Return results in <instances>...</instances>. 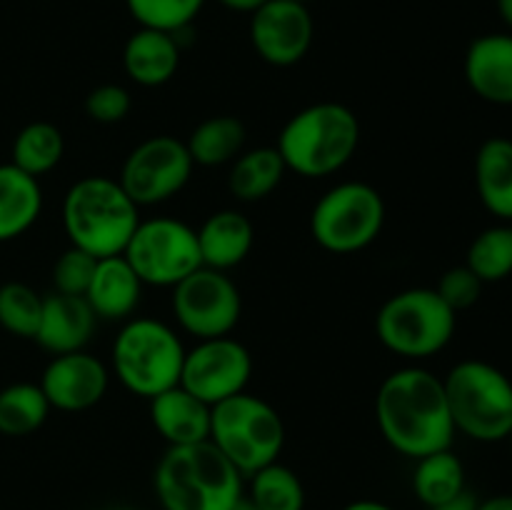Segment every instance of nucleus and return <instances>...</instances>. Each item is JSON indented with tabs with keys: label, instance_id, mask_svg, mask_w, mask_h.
<instances>
[{
	"label": "nucleus",
	"instance_id": "obj_37",
	"mask_svg": "<svg viewBox=\"0 0 512 510\" xmlns=\"http://www.w3.org/2000/svg\"><path fill=\"white\" fill-rule=\"evenodd\" d=\"M218 3L223 5V8L233 10V13H248V15H253L255 10H258L260 5L268 3V0H218Z\"/></svg>",
	"mask_w": 512,
	"mask_h": 510
},
{
	"label": "nucleus",
	"instance_id": "obj_36",
	"mask_svg": "<svg viewBox=\"0 0 512 510\" xmlns=\"http://www.w3.org/2000/svg\"><path fill=\"white\" fill-rule=\"evenodd\" d=\"M478 503H480L478 495H475L473 490L465 488V490H460L458 495H453V498H448V500H443V503L433 505L430 510H478Z\"/></svg>",
	"mask_w": 512,
	"mask_h": 510
},
{
	"label": "nucleus",
	"instance_id": "obj_34",
	"mask_svg": "<svg viewBox=\"0 0 512 510\" xmlns=\"http://www.w3.org/2000/svg\"><path fill=\"white\" fill-rule=\"evenodd\" d=\"M483 285V280L463 263L440 275L438 285H435V293L445 300V305L450 310L460 313V310H468L478 303L480 295H483Z\"/></svg>",
	"mask_w": 512,
	"mask_h": 510
},
{
	"label": "nucleus",
	"instance_id": "obj_14",
	"mask_svg": "<svg viewBox=\"0 0 512 510\" xmlns=\"http://www.w3.org/2000/svg\"><path fill=\"white\" fill-rule=\"evenodd\" d=\"M315 38L310 8L298 0H268L250 15V43L275 68L298 65Z\"/></svg>",
	"mask_w": 512,
	"mask_h": 510
},
{
	"label": "nucleus",
	"instance_id": "obj_12",
	"mask_svg": "<svg viewBox=\"0 0 512 510\" xmlns=\"http://www.w3.org/2000/svg\"><path fill=\"white\" fill-rule=\"evenodd\" d=\"M193 158L185 140L173 135H153L135 145L120 168L118 183L138 208L160 205L175 198L193 178Z\"/></svg>",
	"mask_w": 512,
	"mask_h": 510
},
{
	"label": "nucleus",
	"instance_id": "obj_26",
	"mask_svg": "<svg viewBox=\"0 0 512 510\" xmlns=\"http://www.w3.org/2000/svg\"><path fill=\"white\" fill-rule=\"evenodd\" d=\"M63 155L65 138L58 125L48 123V120H33L15 135L10 163L33 178H40L58 168Z\"/></svg>",
	"mask_w": 512,
	"mask_h": 510
},
{
	"label": "nucleus",
	"instance_id": "obj_13",
	"mask_svg": "<svg viewBox=\"0 0 512 510\" xmlns=\"http://www.w3.org/2000/svg\"><path fill=\"white\" fill-rule=\"evenodd\" d=\"M253 375V355L233 335L223 338L195 340L193 348H185L180 385L205 400L218 405L233 395L243 393Z\"/></svg>",
	"mask_w": 512,
	"mask_h": 510
},
{
	"label": "nucleus",
	"instance_id": "obj_41",
	"mask_svg": "<svg viewBox=\"0 0 512 510\" xmlns=\"http://www.w3.org/2000/svg\"><path fill=\"white\" fill-rule=\"evenodd\" d=\"M230 510H260V508H258V505L253 503V500L248 498V495H243V498H240L238 503H235L233 508H230Z\"/></svg>",
	"mask_w": 512,
	"mask_h": 510
},
{
	"label": "nucleus",
	"instance_id": "obj_4",
	"mask_svg": "<svg viewBox=\"0 0 512 510\" xmlns=\"http://www.w3.org/2000/svg\"><path fill=\"white\" fill-rule=\"evenodd\" d=\"M140 223V208L130 200L118 178L85 175L63 198V230L73 248L93 258L123 255Z\"/></svg>",
	"mask_w": 512,
	"mask_h": 510
},
{
	"label": "nucleus",
	"instance_id": "obj_6",
	"mask_svg": "<svg viewBox=\"0 0 512 510\" xmlns=\"http://www.w3.org/2000/svg\"><path fill=\"white\" fill-rule=\"evenodd\" d=\"M455 433L500 443L512 433V380L485 360H463L443 378Z\"/></svg>",
	"mask_w": 512,
	"mask_h": 510
},
{
	"label": "nucleus",
	"instance_id": "obj_44",
	"mask_svg": "<svg viewBox=\"0 0 512 510\" xmlns=\"http://www.w3.org/2000/svg\"><path fill=\"white\" fill-rule=\"evenodd\" d=\"M110 510H128V508H110Z\"/></svg>",
	"mask_w": 512,
	"mask_h": 510
},
{
	"label": "nucleus",
	"instance_id": "obj_23",
	"mask_svg": "<svg viewBox=\"0 0 512 510\" xmlns=\"http://www.w3.org/2000/svg\"><path fill=\"white\" fill-rule=\"evenodd\" d=\"M43 213V190L38 178L13 163L0 165V243L20 238Z\"/></svg>",
	"mask_w": 512,
	"mask_h": 510
},
{
	"label": "nucleus",
	"instance_id": "obj_11",
	"mask_svg": "<svg viewBox=\"0 0 512 510\" xmlns=\"http://www.w3.org/2000/svg\"><path fill=\"white\" fill-rule=\"evenodd\" d=\"M173 315L180 328L195 340L223 338L235 330L243 313V298L223 270H213L200 265L195 273L173 285Z\"/></svg>",
	"mask_w": 512,
	"mask_h": 510
},
{
	"label": "nucleus",
	"instance_id": "obj_38",
	"mask_svg": "<svg viewBox=\"0 0 512 510\" xmlns=\"http://www.w3.org/2000/svg\"><path fill=\"white\" fill-rule=\"evenodd\" d=\"M478 510H512V495H493L488 500H480Z\"/></svg>",
	"mask_w": 512,
	"mask_h": 510
},
{
	"label": "nucleus",
	"instance_id": "obj_3",
	"mask_svg": "<svg viewBox=\"0 0 512 510\" xmlns=\"http://www.w3.org/2000/svg\"><path fill=\"white\" fill-rule=\"evenodd\" d=\"M360 145V120L348 105L323 100L298 110L278 135V153L288 173L328 178L353 160Z\"/></svg>",
	"mask_w": 512,
	"mask_h": 510
},
{
	"label": "nucleus",
	"instance_id": "obj_33",
	"mask_svg": "<svg viewBox=\"0 0 512 510\" xmlns=\"http://www.w3.org/2000/svg\"><path fill=\"white\" fill-rule=\"evenodd\" d=\"M95 263H98V258L70 245L53 265V293L85 295L95 273Z\"/></svg>",
	"mask_w": 512,
	"mask_h": 510
},
{
	"label": "nucleus",
	"instance_id": "obj_42",
	"mask_svg": "<svg viewBox=\"0 0 512 510\" xmlns=\"http://www.w3.org/2000/svg\"><path fill=\"white\" fill-rule=\"evenodd\" d=\"M298 3H305V5H308V3H313V0H298Z\"/></svg>",
	"mask_w": 512,
	"mask_h": 510
},
{
	"label": "nucleus",
	"instance_id": "obj_25",
	"mask_svg": "<svg viewBox=\"0 0 512 510\" xmlns=\"http://www.w3.org/2000/svg\"><path fill=\"white\" fill-rule=\"evenodd\" d=\"M245 130L243 120L235 115H210L203 123L193 128V133L185 140L190 158L195 165L203 168H218V165L233 163L245 148Z\"/></svg>",
	"mask_w": 512,
	"mask_h": 510
},
{
	"label": "nucleus",
	"instance_id": "obj_24",
	"mask_svg": "<svg viewBox=\"0 0 512 510\" xmlns=\"http://www.w3.org/2000/svg\"><path fill=\"white\" fill-rule=\"evenodd\" d=\"M285 160L275 145H260V148L243 150L233 160L228 173V188L240 203H258L273 195L283 183Z\"/></svg>",
	"mask_w": 512,
	"mask_h": 510
},
{
	"label": "nucleus",
	"instance_id": "obj_31",
	"mask_svg": "<svg viewBox=\"0 0 512 510\" xmlns=\"http://www.w3.org/2000/svg\"><path fill=\"white\" fill-rule=\"evenodd\" d=\"M45 295L35 293L30 285L10 280L0 285V328L15 338L33 340L43 315Z\"/></svg>",
	"mask_w": 512,
	"mask_h": 510
},
{
	"label": "nucleus",
	"instance_id": "obj_21",
	"mask_svg": "<svg viewBox=\"0 0 512 510\" xmlns=\"http://www.w3.org/2000/svg\"><path fill=\"white\" fill-rule=\"evenodd\" d=\"M195 235L205 268L223 270V273L243 263L255 243V228L250 218L233 208L210 213Z\"/></svg>",
	"mask_w": 512,
	"mask_h": 510
},
{
	"label": "nucleus",
	"instance_id": "obj_5",
	"mask_svg": "<svg viewBox=\"0 0 512 510\" xmlns=\"http://www.w3.org/2000/svg\"><path fill=\"white\" fill-rule=\"evenodd\" d=\"M110 360L120 385L150 400L180 383L185 345L163 320L130 318L115 335Z\"/></svg>",
	"mask_w": 512,
	"mask_h": 510
},
{
	"label": "nucleus",
	"instance_id": "obj_28",
	"mask_svg": "<svg viewBox=\"0 0 512 510\" xmlns=\"http://www.w3.org/2000/svg\"><path fill=\"white\" fill-rule=\"evenodd\" d=\"M50 403L38 383H13L0 390V435L23 438L43 428Z\"/></svg>",
	"mask_w": 512,
	"mask_h": 510
},
{
	"label": "nucleus",
	"instance_id": "obj_7",
	"mask_svg": "<svg viewBox=\"0 0 512 510\" xmlns=\"http://www.w3.org/2000/svg\"><path fill=\"white\" fill-rule=\"evenodd\" d=\"M208 440L243 473V478H250L255 470L280 458L285 423L268 400L243 390L213 405Z\"/></svg>",
	"mask_w": 512,
	"mask_h": 510
},
{
	"label": "nucleus",
	"instance_id": "obj_27",
	"mask_svg": "<svg viewBox=\"0 0 512 510\" xmlns=\"http://www.w3.org/2000/svg\"><path fill=\"white\" fill-rule=\"evenodd\" d=\"M460 490H465V468L453 450H438L415 460L413 493L418 495L420 503L433 508L458 495Z\"/></svg>",
	"mask_w": 512,
	"mask_h": 510
},
{
	"label": "nucleus",
	"instance_id": "obj_39",
	"mask_svg": "<svg viewBox=\"0 0 512 510\" xmlns=\"http://www.w3.org/2000/svg\"><path fill=\"white\" fill-rule=\"evenodd\" d=\"M343 510H395V508H390L388 503H380V500H353V503H348L345 505Z\"/></svg>",
	"mask_w": 512,
	"mask_h": 510
},
{
	"label": "nucleus",
	"instance_id": "obj_43",
	"mask_svg": "<svg viewBox=\"0 0 512 510\" xmlns=\"http://www.w3.org/2000/svg\"><path fill=\"white\" fill-rule=\"evenodd\" d=\"M508 440H510V450H512V433L508 435Z\"/></svg>",
	"mask_w": 512,
	"mask_h": 510
},
{
	"label": "nucleus",
	"instance_id": "obj_30",
	"mask_svg": "<svg viewBox=\"0 0 512 510\" xmlns=\"http://www.w3.org/2000/svg\"><path fill=\"white\" fill-rule=\"evenodd\" d=\"M248 498L260 510H305V488L298 473L278 460L250 475Z\"/></svg>",
	"mask_w": 512,
	"mask_h": 510
},
{
	"label": "nucleus",
	"instance_id": "obj_35",
	"mask_svg": "<svg viewBox=\"0 0 512 510\" xmlns=\"http://www.w3.org/2000/svg\"><path fill=\"white\" fill-rule=\"evenodd\" d=\"M133 110V98L123 85L105 83L85 95V115L100 125H115Z\"/></svg>",
	"mask_w": 512,
	"mask_h": 510
},
{
	"label": "nucleus",
	"instance_id": "obj_15",
	"mask_svg": "<svg viewBox=\"0 0 512 510\" xmlns=\"http://www.w3.org/2000/svg\"><path fill=\"white\" fill-rule=\"evenodd\" d=\"M38 385L48 398L50 408L63 410V413H83L105 398L110 373L103 360L78 350V353L53 355Z\"/></svg>",
	"mask_w": 512,
	"mask_h": 510
},
{
	"label": "nucleus",
	"instance_id": "obj_8",
	"mask_svg": "<svg viewBox=\"0 0 512 510\" xmlns=\"http://www.w3.org/2000/svg\"><path fill=\"white\" fill-rule=\"evenodd\" d=\"M458 328V313L435 288H408L390 295L375 315V335L390 353L425 360L445 350Z\"/></svg>",
	"mask_w": 512,
	"mask_h": 510
},
{
	"label": "nucleus",
	"instance_id": "obj_32",
	"mask_svg": "<svg viewBox=\"0 0 512 510\" xmlns=\"http://www.w3.org/2000/svg\"><path fill=\"white\" fill-rule=\"evenodd\" d=\"M125 5L140 28L180 35L198 18L205 0H125Z\"/></svg>",
	"mask_w": 512,
	"mask_h": 510
},
{
	"label": "nucleus",
	"instance_id": "obj_22",
	"mask_svg": "<svg viewBox=\"0 0 512 510\" xmlns=\"http://www.w3.org/2000/svg\"><path fill=\"white\" fill-rule=\"evenodd\" d=\"M475 188L490 215L512 223V140L493 135L475 155Z\"/></svg>",
	"mask_w": 512,
	"mask_h": 510
},
{
	"label": "nucleus",
	"instance_id": "obj_20",
	"mask_svg": "<svg viewBox=\"0 0 512 510\" xmlns=\"http://www.w3.org/2000/svg\"><path fill=\"white\" fill-rule=\"evenodd\" d=\"M180 68V38L155 28H138L123 48V70L140 88L170 83Z\"/></svg>",
	"mask_w": 512,
	"mask_h": 510
},
{
	"label": "nucleus",
	"instance_id": "obj_18",
	"mask_svg": "<svg viewBox=\"0 0 512 510\" xmlns=\"http://www.w3.org/2000/svg\"><path fill=\"white\" fill-rule=\"evenodd\" d=\"M143 288V280L135 275L128 260L123 255H110L95 263V273L83 298L88 300L98 320H110V323L123 320L125 323L138 310Z\"/></svg>",
	"mask_w": 512,
	"mask_h": 510
},
{
	"label": "nucleus",
	"instance_id": "obj_19",
	"mask_svg": "<svg viewBox=\"0 0 512 510\" xmlns=\"http://www.w3.org/2000/svg\"><path fill=\"white\" fill-rule=\"evenodd\" d=\"M213 405L200 400L183 385L150 398V423L168 445H193L210 438Z\"/></svg>",
	"mask_w": 512,
	"mask_h": 510
},
{
	"label": "nucleus",
	"instance_id": "obj_2",
	"mask_svg": "<svg viewBox=\"0 0 512 510\" xmlns=\"http://www.w3.org/2000/svg\"><path fill=\"white\" fill-rule=\"evenodd\" d=\"M153 488L163 510H230L245 495L243 473L210 440L168 445Z\"/></svg>",
	"mask_w": 512,
	"mask_h": 510
},
{
	"label": "nucleus",
	"instance_id": "obj_17",
	"mask_svg": "<svg viewBox=\"0 0 512 510\" xmlns=\"http://www.w3.org/2000/svg\"><path fill=\"white\" fill-rule=\"evenodd\" d=\"M465 80L480 100L512 105V33H488L470 43L463 63Z\"/></svg>",
	"mask_w": 512,
	"mask_h": 510
},
{
	"label": "nucleus",
	"instance_id": "obj_16",
	"mask_svg": "<svg viewBox=\"0 0 512 510\" xmlns=\"http://www.w3.org/2000/svg\"><path fill=\"white\" fill-rule=\"evenodd\" d=\"M95 325L98 318L83 295L50 293L43 300V315L33 340L50 355L78 353L90 343Z\"/></svg>",
	"mask_w": 512,
	"mask_h": 510
},
{
	"label": "nucleus",
	"instance_id": "obj_9",
	"mask_svg": "<svg viewBox=\"0 0 512 510\" xmlns=\"http://www.w3.org/2000/svg\"><path fill=\"white\" fill-rule=\"evenodd\" d=\"M385 225V200L363 180H345L325 190L310 213V235L335 255L360 253L378 240Z\"/></svg>",
	"mask_w": 512,
	"mask_h": 510
},
{
	"label": "nucleus",
	"instance_id": "obj_10",
	"mask_svg": "<svg viewBox=\"0 0 512 510\" xmlns=\"http://www.w3.org/2000/svg\"><path fill=\"white\" fill-rule=\"evenodd\" d=\"M123 258L143 285L155 288H173L203 265L195 228L168 215L140 218L138 228L125 245Z\"/></svg>",
	"mask_w": 512,
	"mask_h": 510
},
{
	"label": "nucleus",
	"instance_id": "obj_29",
	"mask_svg": "<svg viewBox=\"0 0 512 510\" xmlns=\"http://www.w3.org/2000/svg\"><path fill=\"white\" fill-rule=\"evenodd\" d=\"M465 265L483 283H500L512 275V223H498L480 230L470 243Z\"/></svg>",
	"mask_w": 512,
	"mask_h": 510
},
{
	"label": "nucleus",
	"instance_id": "obj_40",
	"mask_svg": "<svg viewBox=\"0 0 512 510\" xmlns=\"http://www.w3.org/2000/svg\"><path fill=\"white\" fill-rule=\"evenodd\" d=\"M498 13L512 33V0H498Z\"/></svg>",
	"mask_w": 512,
	"mask_h": 510
},
{
	"label": "nucleus",
	"instance_id": "obj_1",
	"mask_svg": "<svg viewBox=\"0 0 512 510\" xmlns=\"http://www.w3.org/2000/svg\"><path fill=\"white\" fill-rule=\"evenodd\" d=\"M380 435L405 458H425L448 450L455 440L443 378L420 365L393 370L375 395Z\"/></svg>",
	"mask_w": 512,
	"mask_h": 510
}]
</instances>
